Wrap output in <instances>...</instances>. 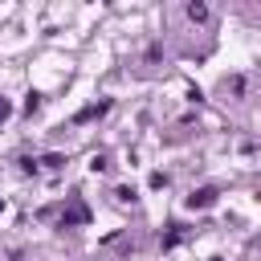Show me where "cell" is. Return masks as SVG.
Returning a JSON list of instances; mask_svg holds the SVG:
<instances>
[{
    "label": "cell",
    "instance_id": "3957f363",
    "mask_svg": "<svg viewBox=\"0 0 261 261\" xmlns=\"http://www.w3.org/2000/svg\"><path fill=\"white\" fill-rule=\"evenodd\" d=\"M86 220H90V212H86V204H82V200H73V204L61 212V224H86Z\"/></svg>",
    "mask_w": 261,
    "mask_h": 261
},
{
    "label": "cell",
    "instance_id": "52a82bcc",
    "mask_svg": "<svg viewBox=\"0 0 261 261\" xmlns=\"http://www.w3.org/2000/svg\"><path fill=\"white\" fill-rule=\"evenodd\" d=\"M106 167H110L106 155H94V159H90V171H106Z\"/></svg>",
    "mask_w": 261,
    "mask_h": 261
},
{
    "label": "cell",
    "instance_id": "7a4b0ae2",
    "mask_svg": "<svg viewBox=\"0 0 261 261\" xmlns=\"http://www.w3.org/2000/svg\"><path fill=\"white\" fill-rule=\"evenodd\" d=\"M216 196H220L216 188H196V192L188 196V208H192V212H196V208H212V204H216Z\"/></svg>",
    "mask_w": 261,
    "mask_h": 261
},
{
    "label": "cell",
    "instance_id": "5b68a950",
    "mask_svg": "<svg viewBox=\"0 0 261 261\" xmlns=\"http://www.w3.org/2000/svg\"><path fill=\"white\" fill-rule=\"evenodd\" d=\"M110 110V102H94V106H86V110H77V122H90V118H102Z\"/></svg>",
    "mask_w": 261,
    "mask_h": 261
},
{
    "label": "cell",
    "instance_id": "8992f818",
    "mask_svg": "<svg viewBox=\"0 0 261 261\" xmlns=\"http://www.w3.org/2000/svg\"><path fill=\"white\" fill-rule=\"evenodd\" d=\"M179 241H184V228H175V232H167V237H163V249H171V245H179Z\"/></svg>",
    "mask_w": 261,
    "mask_h": 261
},
{
    "label": "cell",
    "instance_id": "277c9868",
    "mask_svg": "<svg viewBox=\"0 0 261 261\" xmlns=\"http://www.w3.org/2000/svg\"><path fill=\"white\" fill-rule=\"evenodd\" d=\"M184 12H188V20H196V24H204V20H208V16H212V8H208V4H204V0H192V4H188V8H184Z\"/></svg>",
    "mask_w": 261,
    "mask_h": 261
},
{
    "label": "cell",
    "instance_id": "6da1fadb",
    "mask_svg": "<svg viewBox=\"0 0 261 261\" xmlns=\"http://www.w3.org/2000/svg\"><path fill=\"white\" fill-rule=\"evenodd\" d=\"M220 94H224V98H237V102H241V98L249 94V77H241V73L224 77V82H220Z\"/></svg>",
    "mask_w": 261,
    "mask_h": 261
}]
</instances>
